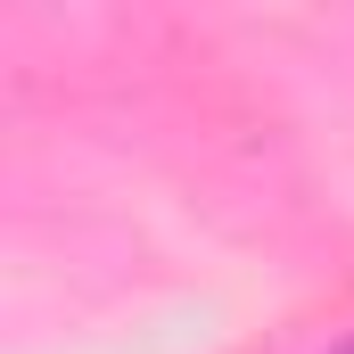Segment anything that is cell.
<instances>
[{
	"mask_svg": "<svg viewBox=\"0 0 354 354\" xmlns=\"http://www.w3.org/2000/svg\"><path fill=\"white\" fill-rule=\"evenodd\" d=\"M338 354H354V338H346V346H338Z\"/></svg>",
	"mask_w": 354,
	"mask_h": 354,
	"instance_id": "1",
	"label": "cell"
}]
</instances>
